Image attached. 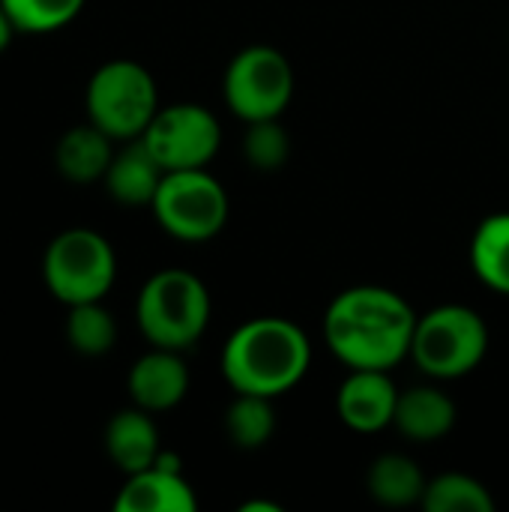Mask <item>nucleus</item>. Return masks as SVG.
<instances>
[{"mask_svg":"<svg viewBox=\"0 0 509 512\" xmlns=\"http://www.w3.org/2000/svg\"><path fill=\"white\" fill-rule=\"evenodd\" d=\"M417 312L384 285H354L324 312V342L348 369L390 372L411 357Z\"/></svg>","mask_w":509,"mask_h":512,"instance_id":"1","label":"nucleus"},{"mask_svg":"<svg viewBox=\"0 0 509 512\" xmlns=\"http://www.w3.org/2000/svg\"><path fill=\"white\" fill-rule=\"evenodd\" d=\"M312 363V342L291 318H252L240 324L222 348L219 369L234 393L276 399L294 390Z\"/></svg>","mask_w":509,"mask_h":512,"instance_id":"2","label":"nucleus"},{"mask_svg":"<svg viewBox=\"0 0 509 512\" xmlns=\"http://www.w3.org/2000/svg\"><path fill=\"white\" fill-rule=\"evenodd\" d=\"M135 321L150 345L186 351L204 336L210 324V291L195 273L183 267L159 270L141 285L135 300Z\"/></svg>","mask_w":509,"mask_h":512,"instance_id":"3","label":"nucleus"},{"mask_svg":"<svg viewBox=\"0 0 509 512\" xmlns=\"http://www.w3.org/2000/svg\"><path fill=\"white\" fill-rule=\"evenodd\" d=\"M489 351V327L483 315L462 303H444L417 315L411 360L432 381H456L471 375Z\"/></svg>","mask_w":509,"mask_h":512,"instance_id":"4","label":"nucleus"},{"mask_svg":"<svg viewBox=\"0 0 509 512\" xmlns=\"http://www.w3.org/2000/svg\"><path fill=\"white\" fill-rule=\"evenodd\" d=\"M87 120L114 141L141 138L156 117L159 90L153 75L135 60H108L87 81Z\"/></svg>","mask_w":509,"mask_h":512,"instance_id":"5","label":"nucleus"},{"mask_svg":"<svg viewBox=\"0 0 509 512\" xmlns=\"http://www.w3.org/2000/svg\"><path fill=\"white\" fill-rule=\"evenodd\" d=\"M42 279L48 291L66 303L102 300L117 279L114 246L90 228H69L57 234L42 258Z\"/></svg>","mask_w":509,"mask_h":512,"instance_id":"6","label":"nucleus"},{"mask_svg":"<svg viewBox=\"0 0 509 512\" xmlns=\"http://www.w3.org/2000/svg\"><path fill=\"white\" fill-rule=\"evenodd\" d=\"M222 93L237 120H276L294 99V66L273 45H249L231 57Z\"/></svg>","mask_w":509,"mask_h":512,"instance_id":"7","label":"nucleus"},{"mask_svg":"<svg viewBox=\"0 0 509 512\" xmlns=\"http://www.w3.org/2000/svg\"><path fill=\"white\" fill-rule=\"evenodd\" d=\"M150 210L159 228L174 240L204 243L228 222V192L207 168L168 171Z\"/></svg>","mask_w":509,"mask_h":512,"instance_id":"8","label":"nucleus"},{"mask_svg":"<svg viewBox=\"0 0 509 512\" xmlns=\"http://www.w3.org/2000/svg\"><path fill=\"white\" fill-rule=\"evenodd\" d=\"M141 138L165 171H189L213 162L222 144V126L210 108L177 102L159 108Z\"/></svg>","mask_w":509,"mask_h":512,"instance_id":"9","label":"nucleus"},{"mask_svg":"<svg viewBox=\"0 0 509 512\" xmlns=\"http://www.w3.org/2000/svg\"><path fill=\"white\" fill-rule=\"evenodd\" d=\"M399 405V390L390 372L381 369H348L336 390L339 420L360 435H375L393 426Z\"/></svg>","mask_w":509,"mask_h":512,"instance_id":"10","label":"nucleus"},{"mask_svg":"<svg viewBox=\"0 0 509 512\" xmlns=\"http://www.w3.org/2000/svg\"><path fill=\"white\" fill-rule=\"evenodd\" d=\"M117 512H195L198 498L186 483L174 456L159 453L156 465L129 474L117 501Z\"/></svg>","mask_w":509,"mask_h":512,"instance_id":"11","label":"nucleus"},{"mask_svg":"<svg viewBox=\"0 0 509 512\" xmlns=\"http://www.w3.org/2000/svg\"><path fill=\"white\" fill-rule=\"evenodd\" d=\"M126 390H129L132 405L150 414L177 408L189 393V369H186L183 351L153 345L147 354H141L132 363Z\"/></svg>","mask_w":509,"mask_h":512,"instance_id":"12","label":"nucleus"},{"mask_svg":"<svg viewBox=\"0 0 509 512\" xmlns=\"http://www.w3.org/2000/svg\"><path fill=\"white\" fill-rule=\"evenodd\" d=\"M165 174L168 171L150 153L144 138H132V141H123L120 150H114V159H111L102 183H105L108 195L117 204H123V207H150Z\"/></svg>","mask_w":509,"mask_h":512,"instance_id":"13","label":"nucleus"},{"mask_svg":"<svg viewBox=\"0 0 509 512\" xmlns=\"http://www.w3.org/2000/svg\"><path fill=\"white\" fill-rule=\"evenodd\" d=\"M105 453L126 477L156 465L162 444H159V429L150 411L138 405L117 411L105 426Z\"/></svg>","mask_w":509,"mask_h":512,"instance_id":"14","label":"nucleus"},{"mask_svg":"<svg viewBox=\"0 0 509 512\" xmlns=\"http://www.w3.org/2000/svg\"><path fill=\"white\" fill-rule=\"evenodd\" d=\"M456 417H459L456 402L444 390L423 384V387H411V390L399 393L393 426L408 441L432 444V441H441L453 432Z\"/></svg>","mask_w":509,"mask_h":512,"instance_id":"15","label":"nucleus"},{"mask_svg":"<svg viewBox=\"0 0 509 512\" xmlns=\"http://www.w3.org/2000/svg\"><path fill=\"white\" fill-rule=\"evenodd\" d=\"M111 159H114V138L105 135L90 120L63 132L54 147V165H57L60 177L75 186L99 183L105 177Z\"/></svg>","mask_w":509,"mask_h":512,"instance_id":"16","label":"nucleus"},{"mask_svg":"<svg viewBox=\"0 0 509 512\" xmlns=\"http://www.w3.org/2000/svg\"><path fill=\"white\" fill-rule=\"evenodd\" d=\"M426 477L417 468L411 456L402 453H384L378 456L366 471V492L381 507H411L423 501Z\"/></svg>","mask_w":509,"mask_h":512,"instance_id":"17","label":"nucleus"},{"mask_svg":"<svg viewBox=\"0 0 509 512\" xmlns=\"http://www.w3.org/2000/svg\"><path fill=\"white\" fill-rule=\"evenodd\" d=\"M471 270L495 294L509 297V213L486 216L471 237Z\"/></svg>","mask_w":509,"mask_h":512,"instance_id":"18","label":"nucleus"},{"mask_svg":"<svg viewBox=\"0 0 509 512\" xmlns=\"http://www.w3.org/2000/svg\"><path fill=\"white\" fill-rule=\"evenodd\" d=\"M276 432L273 399L237 393V399L225 411V435L237 450H261Z\"/></svg>","mask_w":509,"mask_h":512,"instance_id":"19","label":"nucleus"},{"mask_svg":"<svg viewBox=\"0 0 509 512\" xmlns=\"http://www.w3.org/2000/svg\"><path fill=\"white\" fill-rule=\"evenodd\" d=\"M420 504L426 512H495L492 492L477 477L459 471H447L429 480Z\"/></svg>","mask_w":509,"mask_h":512,"instance_id":"20","label":"nucleus"},{"mask_svg":"<svg viewBox=\"0 0 509 512\" xmlns=\"http://www.w3.org/2000/svg\"><path fill=\"white\" fill-rule=\"evenodd\" d=\"M66 339H69L72 351L81 357H105L117 342V321L102 306V300L75 303V306H69Z\"/></svg>","mask_w":509,"mask_h":512,"instance_id":"21","label":"nucleus"},{"mask_svg":"<svg viewBox=\"0 0 509 512\" xmlns=\"http://www.w3.org/2000/svg\"><path fill=\"white\" fill-rule=\"evenodd\" d=\"M9 12L15 30L21 33H51L66 27L87 0H0Z\"/></svg>","mask_w":509,"mask_h":512,"instance_id":"22","label":"nucleus"},{"mask_svg":"<svg viewBox=\"0 0 509 512\" xmlns=\"http://www.w3.org/2000/svg\"><path fill=\"white\" fill-rule=\"evenodd\" d=\"M243 156L255 171H279L288 156H291V135L285 132V126L276 120H258V123H246V135H243Z\"/></svg>","mask_w":509,"mask_h":512,"instance_id":"23","label":"nucleus"},{"mask_svg":"<svg viewBox=\"0 0 509 512\" xmlns=\"http://www.w3.org/2000/svg\"><path fill=\"white\" fill-rule=\"evenodd\" d=\"M12 33H15V24H12V18H9V12L3 9V3H0V51L9 45V39H12Z\"/></svg>","mask_w":509,"mask_h":512,"instance_id":"24","label":"nucleus"},{"mask_svg":"<svg viewBox=\"0 0 509 512\" xmlns=\"http://www.w3.org/2000/svg\"><path fill=\"white\" fill-rule=\"evenodd\" d=\"M255 510L279 512V507H276V504H264V501H261V504H252V501H249V504H243V507H240V512H255Z\"/></svg>","mask_w":509,"mask_h":512,"instance_id":"25","label":"nucleus"}]
</instances>
